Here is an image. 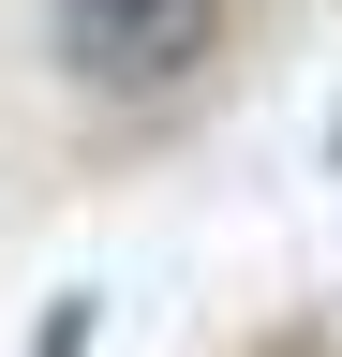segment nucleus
Returning a JSON list of instances; mask_svg holds the SVG:
<instances>
[{"mask_svg": "<svg viewBox=\"0 0 342 357\" xmlns=\"http://www.w3.org/2000/svg\"><path fill=\"white\" fill-rule=\"evenodd\" d=\"M45 45L104 105H164L224 60V0H45Z\"/></svg>", "mask_w": 342, "mask_h": 357, "instance_id": "nucleus-1", "label": "nucleus"}]
</instances>
